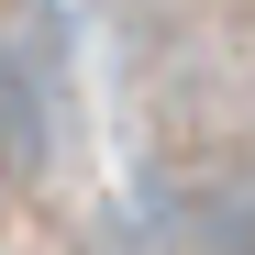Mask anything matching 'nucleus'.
I'll return each mask as SVG.
<instances>
[{"mask_svg": "<svg viewBox=\"0 0 255 255\" xmlns=\"http://www.w3.org/2000/svg\"><path fill=\"white\" fill-rule=\"evenodd\" d=\"M33 166H45V100H33L22 56L0 45V178H33Z\"/></svg>", "mask_w": 255, "mask_h": 255, "instance_id": "nucleus-1", "label": "nucleus"}]
</instances>
